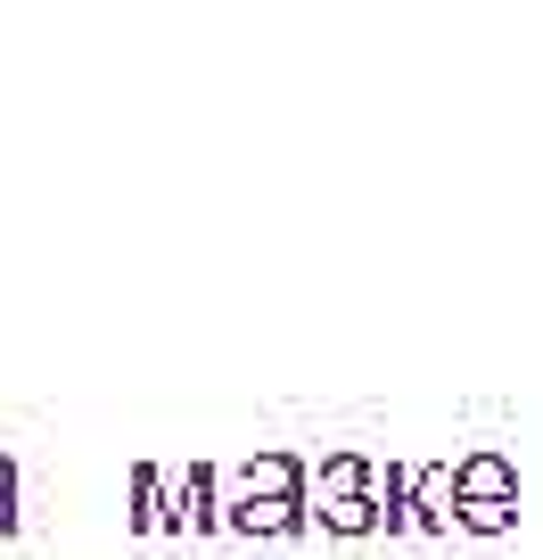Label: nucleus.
Segmentation results:
<instances>
[{"mask_svg": "<svg viewBox=\"0 0 543 560\" xmlns=\"http://www.w3.org/2000/svg\"><path fill=\"white\" fill-rule=\"evenodd\" d=\"M453 527H470V536H503V527H519V470H510V454L453 462Z\"/></svg>", "mask_w": 543, "mask_h": 560, "instance_id": "nucleus-1", "label": "nucleus"}, {"mask_svg": "<svg viewBox=\"0 0 543 560\" xmlns=\"http://www.w3.org/2000/svg\"><path fill=\"white\" fill-rule=\"evenodd\" d=\"M314 520L330 527V536H370L379 520V503H370V462L363 454H330L314 478Z\"/></svg>", "mask_w": 543, "mask_h": 560, "instance_id": "nucleus-2", "label": "nucleus"}, {"mask_svg": "<svg viewBox=\"0 0 543 560\" xmlns=\"http://www.w3.org/2000/svg\"><path fill=\"white\" fill-rule=\"evenodd\" d=\"M165 527H174V536L223 527V470H214V462H190V470L165 487Z\"/></svg>", "mask_w": 543, "mask_h": 560, "instance_id": "nucleus-3", "label": "nucleus"}, {"mask_svg": "<svg viewBox=\"0 0 543 560\" xmlns=\"http://www.w3.org/2000/svg\"><path fill=\"white\" fill-rule=\"evenodd\" d=\"M223 527H239V536H305L314 503H297V494H223Z\"/></svg>", "mask_w": 543, "mask_h": 560, "instance_id": "nucleus-4", "label": "nucleus"}, {"mask_svg": "<svg viewBox=\"0 0 543 560\" xmlns=\"http://www.w3.org/2000/svg\"><path fill=\"white\" fill-rule=\"evenodd\" d=\"M132 527H141V536H157V527H165V470H157V462L132 470Z\"/></svg>", "mask_w": 543, "mask_h": 560, "instance_id": "nucleus-5", "label": "nucleus"}, {"mask_svg": "<svg viewBox=\"0 0 543 560\" xmlns=\"http://www.w3.org/2000/svg\"><path fill=\"white\" fill-rule=\"evenodd\" d=\"M0 503H17V462L0 454Z\"/></svg>", "mask_w": 543, "mask_h": 560, "instance_id": "nucleus-6", "label": "nucleus"}, {"mask_svg": "<svg viewBox=\"0 0 543 560\" xmlns=\"http://www.w3.org/2000/svg\"><path fill=\"white\" fill-rule=\"evenodd\" d=\"M0 536H17V503H0Z\"/></svg>", "mask_w": 543, "mask_h": 560, "instance_id": "nucleus-7", "label": "nucleus"}]
</instances>
